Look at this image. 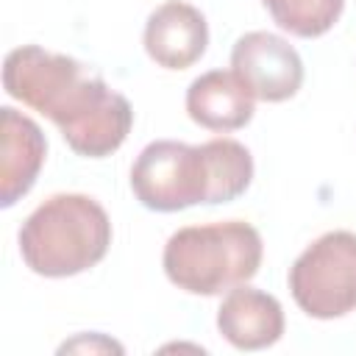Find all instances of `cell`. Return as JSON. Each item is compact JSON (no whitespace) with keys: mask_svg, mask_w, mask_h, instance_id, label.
<instances>
[{"mask_svg":"<svg viewBox=\"0 0 356 356\" xmlns=\"http://www.w3.org/2000/svg\"><path fill=\"white\" fill-rule=\"evenodd\" d=\"M3 86L14 100L44 114L78 156H111L131 134V103L72 56L39 44L14 47L3 64Z\"/></svg>","mask_w":356,"mask_h":356,"instance_id":"cell-1","label":"cell"},{"mask_svg":"<svg viewBox=\"0 0 356 356\" xmlns=\"http://www.w3.org/2000/svg\"><path fill=\"white\" fill-rule=\"evenodd\" d=\"M111 245L106 209L78 192H61L36 206L19 228L22 261L44 278H67L95 267Z\"/></svg>","mask_w":356,"mask_h":356,"instance_id":"cell-2","label":"cell"},{"mask_svg":"<svg viewBox=\"0 0 356 356\" xmlns=\"http://www.w3.org/2000/svg\"><path fill=\"white\" fill-rule=\"evenodd\" d=\"M264 245L245 220L178 228L164 245L167 278L189 295H222L248 284L261 264Z\"/></svg>","mask_w":356,"mask_h":356,"instance_id":"cell-3","label":"cell"},{"mask_svg":"<svg viewBox=\"0 0 356 356\" xmlns=\"http://www.w3.org/2000/svg\"><path fill=\"white\" fill-rule=\"evenodd\" d=\"M131 189L134 197L150 211H181L197 203L217 206L206 142H150L131 167Z\"/></svg>","mask_w":356,"mask_h":356,"instance_id":"cell-4","label":"cell"},{"mask_svg":"<svg viewBox=\"0 0 356 356\" xmlns=\"http://www.w3.org/2000/svg\"><path fill=\"white\" fill-rule=\"evenodd\" d=\"M289 292L300 312L334 320L356 309V234L317 236L289 267Z\"/></svg>","mask_w":356,"mask_h":356,"instance_id":"cell-5","label":"cell"},{"mask_svg":"<svg viewBox=\"0 0 356 356\" xmlns=\"http://www.w3.org/2000/svg\"><path fill=\"white\" fill-rule=\"evenodd\" d=\"M231 70L253 97L264 103L289 100L303 83V61L298 50L270 31H250L239 36L231 50Z\"/></svg>","mask_w":356,"mask_h":356,"instance_id":"cell-6","label":"cell"},{"mask_svg":"<svg viewBox=\"0 0 356 356\" xmlns=\"http://www.w3.org/2000/svg\"><path fill=\"white\" fill-rule=\"evenodd\" d=\"M145 50L164 70H186L192 67L209 44L206 17L181 0H167L150 11L145 22Z\"/></svg>","mask_w":356,"mask_h":356,"instance_id":"cell-7","label":"cell"},{"mask_svg":"<svg viewBox=\"0 0 356 356\" xmlns=\"http://www.w3.org/2000/svg\"><path fill=\"white\" fill-rule=\"evenodd\" d=\"M47 156L42 128L11 106L0 108V206H14L39 178Z\"/></svg>","mask_w":356,"mask_h":356,"instance_id":"cell-8","label":"cell"},{"mask_svg":"<svg viewBox=\"0 0 356 356\" xmlns=\"http://www.w3.org/2000/svg\"><path fill=\"white\" fill-rule=\"evenodd\" d=\"M220 334L239 350H261L281 339L284 309L278 298L256 286H234L217 309Z\"/></svg>","mask_w":356,"mask_h":356,"instance_id":"cell-9","label":"cell"},{"mask_svg":"<svg viewBox=\"0 0 356 356\" xmlns=\"http://www.w3.org/2000/svg\"><path fill=\"white\" fill-rule=\"evenodd\" d=\"M256 97L234 70H209L186 89V114L209 131H236L253 120Z\"/></svg>","mask_w":356,"mask_h":356,"instance_id":"cell-10","label":"cell"},{"mask_svg":"<svg viewBox=\"0 0 356 356\" xmlns=\"http://www.w3.org/2000/svg\"><path fill=\"white\" fill-rule=\"evenodd\" d=\"M270 17L300 39L323 36L342 17L345 0H261Z\"/></svg>","mask_w":356,"mask_h":356,"instance_id":"cell-11","label":"cell"}]
</instances>
